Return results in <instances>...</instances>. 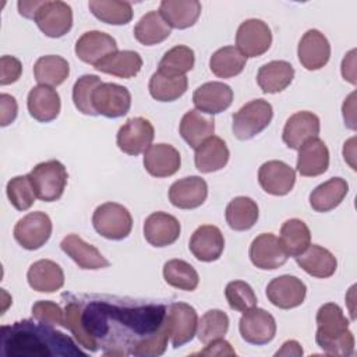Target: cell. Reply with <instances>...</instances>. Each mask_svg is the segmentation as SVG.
<instances>
[{
    "mask_svg": "<svg viewBox=\"0 0 357 357\" xmlns=\"http://www.w3.org/2000/svg\"><path fill=\"white\" fill-rule=\"evenodd\" d=\"M64 326L89 350L105 356L156 357L169 340L163 304L127 297L64 294Z\"/></svg>",
    "mask_w": 357,
    "mask_h": 357,
    "instance_id": "obj_1",
    "label": "cell"
},
{
    "mask_svg": "<svg viewBox=\"0 0 357 357\" xmlns=\"http://www.w3.org/2000/svg\"><path fill=\"white\" fill-rule=\"evenodd\" d=\"M1 353L8 357L85 356L71 337L49 324L22 319L0 328Z\"/></svg>",
    "mask_w": 357,
    "mask_h": 357,
    "instance_id": "obj_2",
    "label": "cell"
},
{
    "mask_svg": "<svg viewBox=\"0 0 357 357\" xmlns=\"http://www.w3.org/2000/svg\"><path fill=\"white\" fill-rule=\"evenodd\" d=\"M315 342L322 351L331 356H351L354 336L349 331V319L335 303H326L317 312Z\"/></svg>",
    "mask_w": 357,
    "mask_h": 357,
    "instance_id": "obj_3",
    "label": "cell"
},
{
    "mask_svg": "<svg viewBox=\"0 0 357 357\" xmlns=\"http://www.w3.org/2000/svg\"><path fill=\"white\" fill-rule=\"evenodd\" d=\"M273 117L272 105L265 99H254L233 114L231 130L237 139L247 141L264 131Z\"/></svg>",
    "mask_w": 357,
    "mask_h": 357,
    "instance_id": "obj_4",
    "label": "cell"
},
{
    "mask_svg": "<svg viewBox=\"0 0 357 357\" xmlns=\"http://www.w3.org/2000/svg\"><path fill=\"white\" fill-rule=\"evenodd\" d=\"M36 198L45 202H53L61 198L67 185V170L59 160L38 163L29 173Z\"/></svg>",
    "mask_w": 357,
    "mask_h": 357,
    "instance_id": "obj_5",
    "label": "cell"
},
{
    "mask_svg": "<svg viewBox=\"0 0 357 357\" xmlns=\"http://www.w3.org/2000/svg\"><path fill=\"white\" fill-rule=\"evenodd\" d=\"M92 225L102 237L123 240L131 233L132 218L126 206L116 202H105L95 209Z\"/></svg>",
    "mask_w": 357,
    "mask_h": 357,
    "instance_id": "obj_6",
    "label": "cell"
},
{
    "mask_svg": "<svg viewBox=\"0 0 357 357\" xmlns=\"http://www.w3.org/2000/svg\"><path fill=\"white\" fill-rule=\"evenodd\" d=\"M52 220L45 212H31L14 226V238L25 250H38L52 236Z\"/></svg>",
    "mask_w": 357,
    "mask_h": 357,
    "instance_id": "obj_7",
    "label": "cell"
},
{
    "mask_svg": "<svg viewBox=\"0 0 357 357\" xmlns=\"http://www.w3.org/2000/svg\"><path fill=\"white\" fill-rule=\"evenodd\" d=\"M92 105L98 114L117 119L128 113L131 107L130 91L114 82H102L92 95Z\"/></svg>",
    "mask_w": 357,
    "mask_h": 357,
    "instance_id": "obj_8",
    "label": "cell"
},
{
    "mask_svg": "<svg viewBox=\"0 0 357 357\" xmlns=\"http://www.w3.org/2000/svg\"><path fill=\"white\" fill-rule=\"evenodd\" d=\"M33 20L46 36L61 38L73 26V10L64 1L45 0Z\"/></svg>",
    "mask_w": 357,
    "mask_h": 357,
    "instance_id": "obj_9",
    "label": "cell"
},
{
    "mask_svg": "<svg viewBox=\"0 0 357 357\" xmlns=\"http://www.w3.org/2000/svg\"><path fill=\"white\" fill-rule=\"evenodd\" d=\"M236 45L245 57L262 56L272 45L271 28L262 20H245L237 29Z\"/></svg>",
    "mask_w": 357,
    "mask_h": 357,
    "instance_id": "obj_10",
    "label": "cell"
},
{
    "mask_svg": "<svg viewBox=\"0 0 357 357\" xmlns=\"http://www.w3.org/2000/svg\"><path fill=\"white\" fill-rule=\"evenodd\" d=\"M153 137L155 130L148 119L132 117L120 127L116 141L120 151L137 156L151 146Z\"/></svg>",
    "mask_w": 357,
    "mask_h": 357,
    "instance_id": "obj_11",
    "label": "cell"
},
{
    "mask_svg": "<svg viewBox=\"0 0 357 357\" xmlns=\"http://www.w3.org/2000/svg\"><path fill=\"white\" fill-rule=\"evenodd\" d=\"M238 329L247 343L262 346L275 337L276 321L268 311L252 307L244 311L238 322Z\"/></svg>",
    "mask_w": 357,
    "mask_h": 357,
    "instance_id": "obj_12",
    "label": "cell"
},
{
    "mask_svg": "<svg viewBox=\"0 0 357 357\" xmlns=\"http://www.w3.org/2000/svg\"><path fill=\"white\" fill-rule=\"evenodd\" d=\"M167 325L172 346L174 349L192 340L197 335L198 315L192 305L187 303H173L167 310Z\"/></svg>",
    "mask_w": 357,
    "mask_h": 357,
    "instance_id": "obj_13",
    "label": "cell"
},
{
    "mask_svg": "<svg viewBox=\"0 0 357 357\" xmlns=\"http://www.w3.org/2000/svg\"><path fill=\"white\" fill-rule=\"evenodd\" d=\"M250 259L259 269L273 271L287 262L289 254L279 237L272 233H262L250 245Z\"/></svg>",
    "mask_w": 357,
    "mask_h": 357,
    "instance_id": "obj_14",
    "label": "cell"
},
{
    "mask_svg": "<svg viewBox=\"0 0 357 357\" xmlns=\"http://www.w3.org/2000/svg\"><path fill=\"white\" fill-rule=\"evenodd\" d=\"M307 287L301 279L291 275H282L272 279L266 286L268 300L278 308L290 310L304 303Z\"/></svg>",
    "mask_w": 357,
    "mask_h": 357,
    "instance_id": "obj_15",
    "label": "cell"
},
{
    "mask_svg": "<svg viewBox=\"0 0 357 357\" xmlns=\"http://www.w3.org/2000/svg\"><path fill=\"white\" fill-rule=\"evenodd\" d=\"M258 183L271 195L289 194L296 183V172L282 160H268L258 170Z\"/></svg>",
    "mask_w": 357,
    "mask_h": 357,
    "instance_id": "obj_16",
    "label": "cell"
},
{
    "mask_svg": "<svg viewBox=\"0 0 357 357\" xmlns=\"http://www.w3.org/2000/svg\"><path fill=\"white\" fill-rule=\"evenodd\" d=\"M297 56L305 70L322 68L331 57V45L326 36L318 29H308L300 39Z\"/></svg>",
    "mask_w": 357,
    "mask_h": 357,
    "instance_id": "obj_17",
    "label": "cell"
},
{
    "mask_svg": "<svg viewBox=\"0 0 357 357\" xmlns=\"http://www.w3.org/2000/svg\"><path fill=\"white\" fill-rule=\"evenodd\" d=\"M233 102V89L223 82L211 81L198 86L192 93V103L197 110L209 116L225 112Z\"/></svg>",
    "mask_w": 357,
    "mask_h": 357,
    "instance_id": "obj_18",
    "label": "cell"
},
{
    "mask_svg": "<svg viewBox=\"0 0 357 357\" xmlns=\"http://www.w3.org/2000/svg\"><path fill=\"white\" fill-rule=\"evenodd\" d=\"M114 52H117L116 39L100 31H88L75 43L77 57L93 67Z\"/></svg>",
    "mask_w": 357,
    "mask_h": 357,
    "instance_id": "obj_19",
    "label": "cell"
},
{
    "mask_svg": "<svg viewBox=\"0 0 357 357\" xmlns=\"http://www.w3.org/2000/svg\"><path fill=\"white\" fill-rule=\"evenodd\" d=\"M208 197V184L199 176H190L174 181L169 188V201L180 209L201 206Z\"/></svg>",
    "mask_w": 357,
    "mask_h": 357,
    "instance_id": "obj_20",
    "label": "cell"
},
{
    "mask_svg": "<svg viewBox=\"0 0 357 357\" xmlns=\"http://www.w3.org/2000/svg\"><path fill=\"white\" fill-rule=\"evenodd\" d=\"M180 222L166 212H153L144 222V237L153 247H167L180 237Z\"/></svg>",
    "mask_w": 357,
    "mask_h": 357,
    "instance_id": "obj_21",
    "label": "cell"
},
{
    "mask_svg": "<svg viewBox=\"0 0 357 357\" xmlns=\"http://www.w3.org/2000/svg\"><path fill=\"white\" fill-rule=\"evenodd\" d=\"M319 119L312 112H297L291 114L283 128L282 139L290 149H300V146L310 138H315L319 134Z\"/></svg>",
    "mask_w": 357,
    "mask_h": 357,
    "instance_id": "obj_22",
    "label": "cell"
},
{
    "mask_svg": "<svg viewBox=\"0 0 357 357\" xmlns=\"http://www.w3.org/2000/svg\"><path fill=\"white\" fill-rule=\"evenodd\" d=\"M188 248L198 261L212 262L220 258L225 248V238L219 227L202 225L192 233Z\"/></svg>",
    "mask_w": 357,
    "mask_h": 357,
    "instance_id": "obj_23",
    "label": "cell"
},
{
    "mask_svg": "<svg viewBox=\"0 0 357 357\" xmlns=\"http://www.w3.org/2000/svg\"><path fill=\"white\" fill-rule=\"evenodd\" d=\"M180 166L181 156L173 145L155 144L144 152V167L153 177L173 176Z\"/></svg>",
    "mask_w": 357,
    "mask_h": 357,
    "instance_id": "obj_24",
    "label": "cell"
},
{
    "mask_svg": "<svg viewBox=\"0 0 357 357\" xmlns=\"http://www.w3.org/2000/svg\"><path fill=\"white\" fill-rule=\"evenodd\" d=\"M329 167V149L318 137L305 141L297 156V172L304 177L324 174Z\"/></svg>",
    "mask_w": 357,
    "mask_h": 357,
    "instance_id": "obj_25",
    "label": "cell"
},
{
    "mask_svg": "<svg viewBox=\"0 0 357 357\" xmlns=\"http://www.w3.org/2000/svg\"><path fill=\"white\" fill-rule=\"evenodd\" d=\"M61 250L81 268V269H102L109 266V261L100 251L84 241L78 234H67L61 243Z\"/></svg>",
    "mask_w": 357,
    "mask_h": 357,
    "instance_id": "obj_26",
    "label": "cell"
},
{
    "mask_svg": "<svg viewBox=\"0 0 357 357\" xmlns=\"http://www.w3.org/2000/svg\"><path fill=\"white\" fill-rule=\"evenodd\" d=\"M26 106L29 114L35 120L40 123H49L54 120L60 113V95L50 86L38 85L29 91Z\"/></svg>",
    "mask_w": 357,
    "mask_h": 357,
    "instance_id": "obj_27",
    "label": "cell"
},
{
    "mask_svg": "<svg viewBox=\"0 0 357 357\" xmlns=\"http://www.w3.org/2000/svg\"><path fill=\"white\" fill-rule=\"evenodd\" d=\"M294 258L304 272L319 279L331 278L337 268L335 255L318 244H310L304 252Z\"/></svg>",
    "mask_w": 357,
    "mask_h": 357,
    "instance_id": "obj_28",
    "label": "cell"
},
{
    "mask_svg": "<svg viewBox=\"0 0 357 357\" xmlns=\"http://www.w3.org/2000/svg\"><path fill=\"white\" fill-rule=\"evenodd\" d=\"M28 284L40 293H54L64 284V272L59 264L50 259L33 262L26 273Z\"/></svg>",
    "mask_w": 357,
    "mask_h": 357,
    "instance_id": "obj_29",
    "label": "cell"
},
{
    "mask_svg": "<svg viewBox=\"0 0 357 357\" xmlns=\"http://www.w3.org/2000/svg\"><path fill=\"white\" fill-rule=\"evenodd\" d=\"M159 13L170 28L185 29L192 26L201 15V3L197 0H163Z\"/></svg>",
    "mask_w": 357,
    "mask_h": 357,
    "instance_id": "obj_30",
    "label": "cell"
},
{
    "mask_svg": "<svg viewBox=\"0 0 357 357\" xmlns=\"http://www.w3.org/2000/svg\"><path fill=\"white\" fill-rule=\"evenodd\" d=\"M229 156L230 152L226 142L212 135L195 149L194 162L201 173H212L223 169L229 162Z\"/></svg>",
    "mask_w": 357,
    "mask_h": 357,
    "instance_id": "obj_31",
    "label": "cell"
},
{
    "mask_svg": "<svg viewBox=\"0 0 357 357\" xmlns=\"http://www.w3.org/2000/svg\"><path fill=\"white\" fill-rule=\"evenodd\" d=\"M294 78V68L284 60H273L264 64L257 74V82L262 92L278 93L284 91Z\"/></svg>",
    "mask_w": 357,
    "mask_h": 357,
    "instance_id": "obj_32",
    "label": "cell"
},
{
    "mask_svg": "<svg viewBox=\"0 0 357 357\" xmlns=\"http://www.w3.org/2000/svg\"><path fill=\"white\" fill-rule=\"evenodd\" d=\"M181 138L194 149L215 132V120L212 116H205L199 110H188L180 121Z\"/></svg>",
    "mask_w": 357,
    "mask_h": 357,
    "instance_id": "obj_33",
    "label": "cell"
},
{
    "mask_svg": "<svg viewBox=\"0 0 357 357\" xmlns=\"http://www.w3.org/2000/svg\"><path fill=\"white\" fill-rule=\"evenodd\" d=\"M347 192V181L342 177H333L311 191L310 205L317 212H329L340 205Z\"/></svg>",
    "mask_w": 357,
    "mask_h": 357,
    "instance_id": "obj_34",
    "label": "cell"
},
{
    "mask_svg": "<svg viewBox=\"0 0 357 357\" xmlns=\"http://www.w3.org/2000/svg\"><path fill=\"white\" fill-rule=\"evenodd\" d=\"M142 67L141 56L134 50H117L99 61L95 68L119 78H132Z\"/></svg>",
    "mask_w": 357,
    "mask_h": 357,
    "instance_id": "obj_35",
    "label": "cell"
},
{
    "mask_svg": "<svg viewBox=\"0 0 357 357\" xmlns=\"http://www.w3.org/2000/svg\"><path fill=\"white\" fill-rule=\"evenodd\" d=\"M188 79L185 75H172L162 71L152 74L148 89L153 99L159 102H173L187 91Z\"/></svg>",
    "mask_w": 357,
    "mask_h": 357,
    "instance_id": "obj_36",
    "label": "cell"
},
{
    "mask_svg": "<svg viewBox=\"0 0 357 357\" xmlns=\"http://www.w3.org/2000/svg\"><path fill=\"white\" fill-rule=\"evenodd\" d=\"M226 222L230 229L244 231L251 229L259 216L257 202L250 197H236L226 206Z\"/></svg>",
    "mask_w": 357,
    "mask_h": 357,
    "instance_id": "obj_37",
    "label": "cell"
},
{
    "mask_svg": "<svg viewBox=\"0 0 357 357\" xmlns=\"http://www.w3.org/2000/svg\"><path fill=\"white\" fill-rule=\"evenodd\" d=\"M70 74V66L66 59L56 54L42 56L33 66V75L39 85L59 86Z\"/></svg>",
    "mask_w": 357,
    "mask_h": 357,
    "instance_id": "obj_38",
    "label": "cell"
},
{
    "mask_svg": "<svg viewBox=\"0 0 357 357\" xmlns=\"http://www.w3.org/2000/svg\"><path fill=\"white\" fill-rule=\"evenodd\" d=\"M169 35H170V26L163 20L159 11L146 13L139 18V21L134 28L135 39L145 46L158 45L165 39H167Z\"/></svg>",
    "mask_w": 357,
    "mask_h": 357,
    "instance_id": "obj_39",
    "label": "cell"
},
{
    "mask_svg": "<svg viewBox=\"0 0 357 357\" xmlns=\"http://www.w3.org/2000/svg\"><path fill=\"white\" fill-rule=\"evenodd\" d=\"M247 63V57L234 46L218 49L209 59L211 71L219 78H233L238 75Z\"/></svg>",
    "mask_w": 357,
    "mask_h": 357,
    "instance_id": "obj_40",
    "label": "cell"
},
{
    "mask_svg": "<svg viewBox=\"0 0 357 357\" xmlns=\"http://www.w3.org/2000/svg\"><path fill=\"white\" fill-rule=\"evenodd\" d=\"M91 13L105 24L126 25L132 18V7L128 1L120 0H91Z\"/></svg>",
    "mask_w": 357,
    "mask_h": 357,
    "instance_id": "obj_41",
    "label": "cell"
},
{
    "mask_svg": "<svg viewBox=\"0 0 357 357\" xmlns=\"http://www.w3.org/2000/svg\"><path fill=\"white\" fill-rule=\"evenodd\" d=\"M280 241L289 257H297L311 244V231L300 219H289L280 227Z\"/></svg>",
    "mask_w": 357,
    "mask_h": 357,
    "instance_id": "obj_42",
    "label": "cell"
},
{
    "mask_svg": "<svg viewBox=\"0 0 357 357\" xmlns=\"http://www.w3.org/2000/svg\"><path fill=\"white\" fill-rule=\"evenodd\" d=\"M163 278L172 287L192 291L199 283V276L192 265L183 259H170L163 265Z\"/></svg>",
    "mask_w": 357,
    "mask_h": 357,
    "instance_id": "obj_43",
    "label": "cell"
},
{
    "mask_svg": "<svg viewBox=\"0 0 357 357\" xmlns=\"http://www.w3.org/2000/svg\"><path fill=\"white\" fill-rule=\"evenodd\" d=\"M195 63L194 50L184 45H177L167 50L159 61V71L172 75H185Z\"/></svg>",
    "mask_w": 357,
    "mask_h": 357,
    "instance_id": "obj_44",
    "label": "cell"
},
{
    "mask_svg": "<svg viewBox=\"0 0 357 357\" xmlns=\"http://www.w3.org/2000/svg\"><path fill=\"white\" fill-rule=\"evenodd\" d=\"M229 329V317L222 310H209L198 321L197 336L201 343L222 339Z\"/></svg>",
    "mask_w": 357,
    "mask_h": 357,
    "instance_id": "obj_45",
    "label": "cell"
},
{
    "mask_svg": "<svg viewBox=\"0 0 357 357\" xmlns=\"http://www.w3.org/2000/svg\"><path fill=\"white\" fill-rule=\"evenodd\" d=\"M100 84L102 79L93 74H85L75 81L73 86V102L78 112L86 116H98L92 105V95Z\"/></svg>",
    "mask_w": 357,
    "mask_h": 357,
    "instance_id": "obj_46",
    "label": "cell"
},
{
    "mask_svg": "<svg viewBox=\"0 0 357 357\" xmlns=\"http://www.w3.org/2000/svg\"><path fill=\"white\" fill-rule=\"evenodd\" d=\"M7 197L11 205L17 211H26L29 209L36 198L33 185L31 183L29 174L26 176H15L7 183Z\"/></svg>",
    "mask_w": 357,
    "mask_h": 357,
    "instance_id": "obj_47",
    "label": "cell"
},
{
    "mask_svg": "<svg viewBox=\"0 0 357 357\" xmlns=\"http://www.w3.org/2000/svg\"><path fill=\"white\" fill-rule=\"evenodd\" d=\"M227 304L231 310L244 312L257 305V296L252 287L243 280L229 282L225 290Z\"/></svg>",
    "mask_w": 357,
    "mask_h": 357,
    "instance_id": "obj_48",
    "label": "cell"
},
{
    "mask_svg": "<svg viewBox=\"0 0 357 357\" xmlns=\"http://www.w3.org/2000/svg\"><path fill=\"white\" fill-rule=\"evenodd\" d=\"M32 317L43 324L64 326V311L59 304L49 300L36 301L32 305Z\"/></svg>",
    "mask_w": 357,
    "mask_h": 357,
    "instance_id": "obj_49",
    "label": "cell"
},
{
    "mask_svg": "<svg viewBox=\"0 0 357 357\" xmlns=\"http://www.w3.org/2000/svg\"><path fill=\"white\" fill-rule=\"evenodd\" d=\"M22 74V66L14 56H1L0 59V85H8L15 81Z\"/></svg>",
    "mask_w": 357,
    "mask_h": 357,
    "instance_id": "obj_50",
    "label": "cell"
},
{
    "mask_svg": "<svg viewBox=\"0 0 357 357\" xmlns=\"http://www.w3.org/2000/svg\"><path fill=\"white\" fill-rule=\"evenodd\" d=\"M0 110H1V113H0L1 127H6V126L11 124L15 120L17 112H18L15 98L8 95V93H1L0 95Z\"/></svg>",
    "mask_w": 357,
    "mask_h": 357,
    "instance_id": "obj_51",
    "label": "cell"
},
{
    "mask_svg": "<svg viewBox=\"0 0 357 357\" xmlns=\"http://www.w3.org/2000/svg\"><path fill=\"white\" fill-rule=\"evenodd\" d=\"M197 354H199V356H236V351L231 347V344L222 337V339L209 342L208 344H205V349L198 351Z\"/></svg>",
    "mask_w": 357,
    "mask_h": 357,
    "instance_id": "obj_52",
    "label": "cell"
},
{
    "mask_svg": "<svg viewBox=\"0 0 357 357\" xmlns=\"http://www.w3.org/2000/svg\"><path fill=\"white\" fill-rule=\"evenodd\" d=\"M354 54H356V50H350L346 57L343 59L342 61V75L346 81H349L350 84L356 85V68H354Z\"/></svg>",
    "mask_w": 357,
    "mask_h": 357,
    "instance_id": "obj_53",
    "label": "cell"
},
{
    "mask_svg": "<svg viewBox=\"0 0 357 357\" xmlns=\"http://www.w3.org/2000/svg\"><path fill=\"white\" fill-rule=\"evenodd\" d=\"M354 96L356 93H350V96L344 100L343 103V117H344V124L351 128V130H356V119H354Z\"/></svg>",
    "mask_w": 357,
    "mask_h": 357,
    "instance_id": "obj_54",
    "label": "cell"
},
{
    "mask_svg": "<svg viewBox=\"0 0 357 357\" xmlns=\"http://www.w3.org/2000/svg\"><path fill=\"white\" fill-rule=\"evenodd\" d=\"M43 1L29 0V1H18V11L25 18H35L38 8L42 6Z\"/></svg>",
    "mask_w": 357,
    "mask_h": 357,
    "instance_id": "obj_55",
    "label": "cell"
},
{
    "mask_svg": "<svg viewBox=\"0 0 357 357\" xmlns=\"http://www.w3.org/2000/svg\"><path fill=\"white\" fill-rule=\"evenodd\" d=\"M275 356H303V349L298 342L287 340L282 344V349L278 350Z\"/></svg>",
    "mask_w": 357,
    "mask_h": 357,
    "instance_id": "obj_56",
    "label": "cell"
}]
</instances>
